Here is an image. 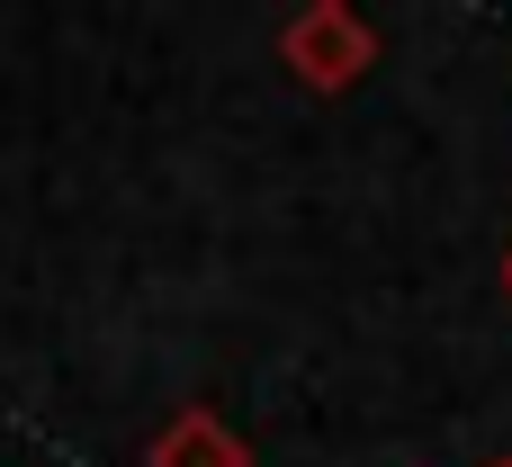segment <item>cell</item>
<instances>
[{
    "mask_svg": "<svg viewBox=\"0 0 512 467\" xmlns=\"http://www.w3.org/2000/svg\"><path fill=\"white\" fill-rule=\"evenodd\" d=\"M387 54V36L351 9V0H306L297 18H279V63L315 90V99H342L351 81H369Z\"/></svg>",
    "mask_w": 512,
    "mask_h": 467,
    "instance_id": "obj_1",
    "label": "cell"
},
{
    "mask_svg": "<svg viewBox=\"0 0 512 467\" xmlns=\"http://www.w3.org/2000/svg\"><path fill=\"white\" fill-rule=\"evenodd\" d=\"M486 467H512V459H486Z\"/></svg>",
    "mask_w": 512,
    "mask_h": 467,
    "instance_id": "obj_4",
    "label": "cell"
},
{
    "mask_svg": "<svg viewBox=\"0 0 512 467\" xmlns=\"http://www.w3.org/2000/svg\"><path fill=\"white\" fill-rule=\"evenodd\" d=\"M135 467H252V441L216 405H180V414H162V432L144 441Z\"/></svg>",
    "mask_w": 512,
    "mask_h": 467,
    "instance_id": "obj_2",
    "label": "cell"
},
{
    "mask_svg": "<svg viewBox=\"0 0 512 467\" xmlns=\"http://www.w3.org/2000/svg\"><path fill=\"white\" fill-rule=\"evenodd\" d=\"M495 279H504V297H512V243H504V261H495Z\"/></svg>",
    "mask_w": 512,
    "mask_h": 467,
    "instance_id": "obj_3",
    "label": "cell"
}]
</instances>
